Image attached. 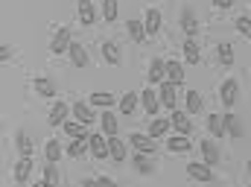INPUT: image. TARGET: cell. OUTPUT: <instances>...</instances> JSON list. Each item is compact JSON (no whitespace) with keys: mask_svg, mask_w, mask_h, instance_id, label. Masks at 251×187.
<instances>
[{"mask_svg":"<svg viewBox=\"0 0 251 187\" xmlns=\"http://www.w3.org/2000/svg\"><path fill=\"white\" fill-rule=\"evenodd\" d=\"M88 146H91V155L94 158H100V161L102 158H111V143H108L105 134H100V132L97 134H88Z\"/></svg>","mask_w":251,"mask_h":187,"instance_id":"obj_1","label":"cell"},{"mask_svg":"<svg viewBox=\"0 0 251 187\" xmlns=\"http://www.w3.org/2000/svg\"><path fill=\"white\" fill-rule=\"evenodd\" d=\"M70 29L62 27V29H56V35H53V41H50V50H53V56H59V53H67L70 50Z\"/></svg>","mask_w":251,"mask_h":187,"instance_id":"obj_2","label":"cell"},{"mask_svg":"<svg viewBox=\"0 0 251 187\" xmlns=\"http://www.w3.org/2000/svg\"><path fill=\"white\" fill-rule=\"evenodd\" d=\"M176 88H178V85H173V82H161V91H158L161 106H164V108H170V111H176V103H178Z\"/></svg>","mask_w":251,"mask_h":187,"instance_id":"obj_3","label":"cell"},{"mask_svg":"<svg viewBox=\"0 0 251 187\" xmlns=\"http://www.w3.org/2000/svg\"><path fill=\"white\" fill-rule=\"evenodd\" d=\"M140 106H143V111H146L149 117H155V114H158V108H161V100H158V91H152V88H146V91L140 94Z\"/></svg>","mask_w":251,"mask_h":187,"instance_id":"obj_4","label":"cell"},{"mask_svg":"<svg viewBox=\"0 0 251 187\" xmlns=\"http://www.w3.org/2000/svg\"><path fill=\"white\" fill-rule=\"evenodd\" d=\"M237 94H240L237 79H225V82H222V88H219V100H222L225 106H234V103H237Z\"/></svg>","mask_w":251,"mask_h":187,"instance_id":"obj_5","label":"cell"},{"mask_svg":"<svg viewBox=\"0 0 251 187\" xmlns=\"http://www.w3.org/2000/svg\"><path fill=\"white\" fill-rule=\"evenodd\" d=\"M79 24L82 27H91V24H97V9H94V0H79Z\"/></svg>","mask_w":251,"mask_h":187,"instance_id":"obj_6","label":"cell"},{"mask_svg":"<svg viewBox=\"0 0 251 187\" xmlns=\"http://www.w3.org/2000/svg\"><path fill=\"white\" fill-rule=\"evenodd\" d=\"M67 103H62V100H56L53 103V108H50V114H47V123L50 126H64L67 123Z\"/></svg>","mask_w":251,"mask_h":187,"instance_id":"obj_7","label":"cell"},{"mask_svg":"<svg viewBox=\"0 0 251 187\" xmlns=\"http://www.w3.org/2000/svg\"><path fill=\"white\" fill-rule=\"evenodd\" d=\"M128 140L137 146V152H146V155H152L155 152V137H149V134H140V132H134V134H128Z\"/></svg>","mask_w":251,"mask_h":187,"instance_id":"obj_8","label":"cell"},{"mask_svg":"<svg viewBox=\"0 0 251 187\" xmlns=\"http://www.w3.org/2000/svg\"><path fill=\"white\" fill-rule=\"evenodd\" d=\"M187 176L196 182H210L213 179V167H207L204 161L201 164H187Z\"/></svg>","mask_w":251,"mask_h":187,"instance_id":"obj_9","label":"cell"},{"mask_svg":"<svg viewBox=\"0 0 251 187\" xmlns=\"http://www.w3.org/2000/svg\"><path fill=\"white\" fill-rule=\"evenodd\" d=\"M170 120H173V126L178 129V134H190V132H193V120H190V111H178V108H176Z\"/></svg>","mask_w":251,"mask_h":187,"instance_id":"obj_10","label":"cell"},{"mask_svg":"<svg viewBox=\"0 0 251 187\" xmlns=\"http://www.w3.org/2000/svg\"><path fill=\"white\" fill-rule=\"evenodd\" d=\"M143 29H146V38H149V35H158V29H161V12H158V9H146Z\"/></svg>","mask_w":251,"mask_h":187,"instance_id":"obj_11","label":"cell"},{"mask_svg":"<svg viewBox=\"0 0 251 187\" xmlns=\"http://www.w3.org/2000/svg\"><path fill=\"white\" fill-rule=\"evenodd\" d=\"M146 76H149V82H167V62L164 59H152Z\"/></svg>","mask_w":251,"mask_h":187,"instance_id":"obj_12","label":"cell"},{"mask_svg":"<svg viewBox=\"0 0 251 187\" xmlns=\"http://www.w3.org/2000/svg\"><path fill=\"white\" fill-rule=\"evenodd\" d=\"M73 117L79 120V123H85V126H91L97 117H94V108H91V103H76L73 106Z\"/></svg>","mask_w":251,"mask_h":187,"instance_id":"obj_13","label":"cell"},{"mask_svg":"<svg viewBox=\"0 0 251 187\" xmlns=\"http://www.w3.org/2000/svg\"><path fill=\"white\" fill-rule=\"evenodd\" d=\"M167 82L181 85V82H184V64L176 62V59H170V62H167Z\"/></svg>","mask_w":251,"mask_h":187,"instance_id":"obj_14","label":"cell"},{"mask_svg":"<svg viewBox=\"0 0 251 187\" xmlns=\"http://www.w3.org/2000/svg\"><path fill=\"white\" fill-rule=\"evenodd\" d=\"M29 173H32V158H21L15 164V182L18 185H26L29 182Z\"/></svg>","mask_w":251,"mask_h":187,"instance_id":"obj_15","label":"cell"},{"mask_svg":"<svg viewBox=\"0 0 251 187\" xmlns=\"http://www.w3.org/2000/svg\"><path fill=\"white\" fill-rule=\"evenodd\" d=\"M32 88H35L38 97H47V100L56 94V85H53V79H47V76H38V79L32 82Z\"/></svg>","mask_w":251,"mask_h":187,"instance_id":"obj_16","label":"cell"},{"mask_svg":"<svg viewBox=\"0 0 251 187\" xmlns=\"http://www.w3.org/2000/svg\"><path fill=\"white\" fill-rule=\"evenodd\" d=\"M201 158H204V164H207V167L219 164V149H216V143H213V140H201Z\"/></svg>","mask_w":251,"mask_h":187,"instance_id":"obj_17","label":"cell"},{"mask_svg":"<svg viewBox=\"0 0 251 187\" xmlns=\"http://www.w3.org/2000/svg\"><path fill=\"white\" fill-rule=\"evenodd\" d=\"M167 146H170V152H187V149H193V140L187 134H173L167 140Z\"/></svg>","mask_w":251,"mask_h":187,"instance_id":"obj_18","label":"cell"},{"mask_svg":"<svg viewBox=\"0 0 251 187\" xmlns=\"http://www.w3.org/2000/svg\"><path fill=\"white\" fill-rule=\"evenodd\" d=\"M67 53H70V62L76 64V67H88V62H91V59H88V50H85L82 44H70Z\"/></svg>","mask_w":251,"mask_h":187,"instance_id":"obj_19","label":"cell"},{"mask_svg":"<svg viewBox=\"0 0 251 187\" xmlns=\"http://www.w3.org/2000/svg\"><path fill=\"white\" fill-rule=\"evenodd\" d=\"M126 29H128V35H131V41H143L146 38V29H143V21H137V18H128L126 21Z\"/></svg>","mask_w":251,"mask_h":187,"instance_id":"obj_20","label":"cell"},{"mask_svg":"<svg viewBox=\"0 0 251 187\" xmlns=\"http://www.w3.org/2000/svg\"><path fill=\"white\" fill-rule=\"evenodd\" d=\"M102 134L105 137H117V129H120V123H117V117L111 114V111H102Z\"/></svg>","mask_w":251,"mask_h":187,"instance_id":"obj_21","label":"cell"},{"mask_svg":"<svg viewBox=\"0 0 251 187\" xmlns=\"http://www.w3.org/2000/svg\"><path fill=\"white\" fill-rule=\"evenodd\" d=\"M15 143H18L21 158H32V140H29L26 132H18V134H15Z\"/></svg>","mask_w":251,"mask_h":187,"instance_id":"obj_22","label":"cell"},{"mask_svg":"<svg viewBox=\"0 0 251 187\" xmlns=\"http://www.w3.org/2000/svg\"><path fill=\"white\" fill-rule=\"evenodd\" d=\"M85 149H91V146H88V137H73V140L67 143V155H70V158H82Z\"/></svg>","mask_w":251,"mask_h":187,"instance_id":"obj_23","label":"cell"},{"mask_svg":"<svg viewBox=\"0 0 251 187\" xmlns=\"http://www.w3.org/2000/svg\"><path fill=\"white\" fill-rule=\"evenodd\" d=\"M222 117H225V134H231V137H243V123H240L237 114H222Z\"/></svg>","mask_w":251,"mask_h":187,"instance_id":"obj_24","label":"cell"},{"mask_svg":"<svg viewBox=\"0 0 251 187\" xmlns=\"http://www.w3.org/2000/svg\"><path fill=\"white\" fill-rule=\"evenodd\" d=\"M44 155H47V164H56L59 158H62V143L53 137V140H47V146H44Z\"/></svg>","mask_w":251,"mask_h":187,"instance_id":"obj_25","label":"cell"},{"mask_svg":"<svg viewBox=\"0 0 251 187\" xmlns=\"http://www.w3.org/2000/svg\"><path fill=\"white\" fill-rule=\"evenodd\" d=\"M170 132V117H155L152 126H149V137H161Z\"/></svg>","mask_w":251,"mask_h":187,"instance_id":"obj_26","label":"cell"},{"mask_svg":"<svg viewBox=\"0 0 251 187\" xmlns=\"http://www.w3.org/2000/svg\"><path fill=\"white\" fill-rule=\"evenodd\" d=\"M207 129H210L213 137H222V134H225V117H222V114H210V117H207Z\"/></svg>","mask_w":251,"mask_h":187,"instance_id":"obj_27","label":"cell"},{"mask_svg":"<svg viewBox=\"0 0 251 187\" xmlns=\"http://www.w3.org/2000/svg\"><path fill=\"white\" fill-rule=\"evenodd\" d=\"M134 108H137V94H123V97H120V111H123V117H131Z\"/></svg>","mask_w":251,"mask_h":187,"instance_id":"obj_28","label":"cell"},{"mask_svg":"<svg viewBox=\"0 0 251 187\" xmlns=\"http://www.w3.org/2000/svg\"><path fill=\"white\" fill-rule=\"evenodd\" d=\"M108 143H111V158H114L117 164H123L126 161V143L120 137H108Z\"/></svg>","mask_w":251,"mask_h":187,"instance_id":"obj_29","label":"cell"},{"mask_svg":"<svg viewBox=\"0 0 251 187\" xmlns=\"http://www.w3.org/2000/svg\"><path fill=\"white\" fill-rule=\"evenodd\" d=\"M62 129H64L67 137H88V134H85V123H79V120H67Z\"/></svg>","mask_w":251,"mask_h":187,"instance_id":"obj_30","label":"cell"},{"mask_svg":"<svg viewBox=\"0 0 251 187\" xmlns=\"http://www.w3.org/2000/svg\"><path fill=\"white\" fill-rule=\"evenodd\" d=\"M102 56H105L108 64H120V50H117L114 41H105V44H102Z\"/></svg>","mask_w":251,"mask_h":187,"instance_id":"obj_31","label":"cell"},{"mask_svg":"<svg viewBox=\"0 0 251 187\" xmlns=\"http://www.w3.org/2000/svg\"><path fill=\"white\" fill-rule=\"evenodd\" d=\"M216 53H219V62L225 64V67H231V64H234V47H231L228 41H222V44L216 47Z\"/></svg>","mask_w":251,"mask_h":187,"instance_id":"obj_32","label":"cell"},{"mask_svg":"<svg viewBox=\"0 0 251 187\" xmlns=\"http://www.w3.org/2000/svg\"><path fill=\"white\" fill-rule=\"evenodd\" d=\"M184 59H187L190 64H196L199 59H201V53H199V44H196L193 38H187V41H184Z\"/></svg>","mask_w":251,"mask_h":187,"instance_id":"obj_33","label":"cell"},{"mask_svg":"<svg viewBox=\"0 0 251 187\" xmlns=\"http://www.w3.org/2000/svg\"><path fill=\"white\" fill-rule=\"evenodd\" d=\"M134 170H137V173H146V176L152 173V164H149V155H146V152H137V155H134Z\"/></svg>","mask_w":251,"mask_h":187,"instance_id":"obj_34","label":"cell"},{"mask_svg":"<svg viewBox=\"0 0 251 187\" xmlns=\"http://www.w3.org/2000/svg\"><path fill=\"white\" fill-rule=\"evenodd\" d=\"M102 21H117V0H102Z\"/></svg>","mask_w":251,"mask_h":187,"instance_id":"obj_35","label":"cell"},{"mask_svg":"<svg viewBox=\"0 0 251 187\" xmlns=\"http://www.w3.org/2000/svg\"><path fill=\"white\" fill-rule=\"evenodd\" d=\"M91 106H102V108H108V106H114V94H91Z\"/></svg>","mask_w":251,"mask_h":187,"instance_id":"obj_36","label":"cell"},{"mask_svg":"<svg viewBox=\"0 0 251 187\" xmlns=\"http://www.w3.org/2000/svg\"><path fill=\"white\" fill-rule=\"evenodd\" d=\"M187 111L190 114L201 111V94H199V91H187Z\"/></svg>","mask_w":251,"mask_h":187,"instance_id":"obj_37","label":"cell"},{"mask_svg":"<svg viewBox=\"0 0 251 187\" xmlns=\"http://www.w3.org/2000/svg\"><path fill=\"white\" fill-rule=\"evenodd\" d=\"M44 182L50 187L59 185V170H56V164H47V167H44Z\"/></svg>","mask_w":251,"mask_h":187,"instance_id":"obj_38","label":"cell"},{"mask_svg":"<svg viewBox=\"0 0 251 187\" xmlns=\"http://www.w3.org/2000/svg\"><path fill=\"white\" fill-rule=\"evenodd\" d=\"M234 24H237V29H240V32H243L246 38H251V18H249V15H240V18H237Z\"/></svg>","mask_w":251,"mask_h":187,"instance_id":"obj_39","label":"cell"},{"mask_svg":"<svg viewBox=\"0 0 251 187\" xmlns=\"http://www.w3.org/2000/svg\"><path fill=\"white\" fill-rule=\"evenodd\" d=\"M181 27H184V32H187L190 38H193V35L199 32V24H196V18H193L190 12H184V24H181Z\"/></svg>","mask_w":251,"mask_h":187,"instance_id":"obj_40","label":"cell"},{"mask_svg":"<svg viewBox=\"0 0 251 187\" xmlns=\"http://www.w3.org/2000/svg\"><path fill=\"white\" fill-rule=\"evenodd\" d=\"M97 187H117V182L108 179V176H100V179H97Z\"/></svg>","mask_w":251,"mask_h":187,"instance_id":"obj_41","label":"cell"},{"mask_svg":"<svg viewBox=\"0 0 251 187\" xmlns=\"http://www.w3.org/2000/svg\"><path fill=\"white\" fill-rule=\"evenodd\" d=\"M0 59H3V62H9V59H12V47H9V44H3V47H0Z\"/></svg>","mask_w":251,"mask_h":187,"instance_id":"obj_42","label":"cell"},{"mask_svg":"<svg viewBox=\"0 0 251 187\" xmlns=\"http://www.w3.org/2000/svg\"><path fill=\"white\" fill-rule=\"evenodd\" d=\"M210 3H213L216 9H231V6H234V0H210Z\"/></svg>","mask_w":251,"mask_h":187,"instance_id":"obj_43","label":"cell"},{"mask_svg":"<svg viewBox=\"0 0 251 187\" xmlns=\"http://www.w3.org/2000/svg\"><path fill=\"white\" fill-rule=\"evenodd\" d=\"M82 187H97V179H82Z\"/></svg>","mask_w":251,"mask_h":187,"instance_id":"obj_44","label":"cell"},{"mask_svg":"<svg viewBox=\"0 0 251 187\" xmlns=\"http://www.w3.org/2000/svg\"><path fill=\"white\" fill-rule=\"evenodd\" d=\"M32 187H50V185H47V182H35Z\"/></svg>","mask_w":251,"mask_h":187,"instance_id":"obj_45","label":"cell"},{"mask_svg":"<svg viewBox=\"0 0 251 187\" xmlns=\"http://www.w3.org/2000/svg\"><path fill=\"white\" fill-rule=\"evenodd\" d=\"M249 173H251V161H249Z\"/></svg>","mask_w":251,"mask_h":187,"instance_id":"obj_46","label":"cell"}]
</instances>
